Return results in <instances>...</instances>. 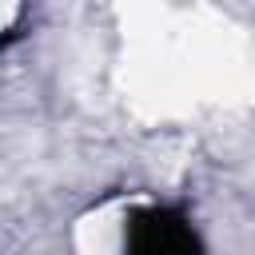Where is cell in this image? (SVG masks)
Here are the masks:
<instances>
[{
  "label": "cell",
  "instance_id": "1",
  "mask_svg": "<svg viewBox=\"0 0 255 255\" xmlns=\"http://www.w3.org/2000/svg\"><path fill=\"white\" fill-rule=\"evenodd\" d=\"M124 255H203V243L183 211L139 207L124 227Z\"/></svg>",
  "mask_w": 255,
  "mask_h": 255
}]
</instances>
